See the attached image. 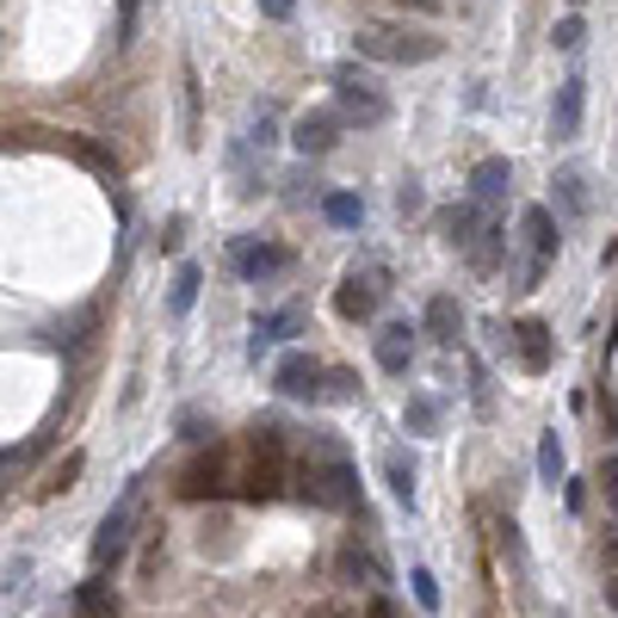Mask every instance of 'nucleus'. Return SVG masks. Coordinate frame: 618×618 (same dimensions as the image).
I'll list each match as a JSON object with an SVG mask.
<instances>
[{"instance_id":"obj_1","label":"nucleus","mask_w":618,"mask_h":618,"mask_svg":"<svg viewBox=\"0 0 618 618\" xmlns=\"http://www.w3.org/2000/svg\"><path fill=\"white\" fill-rule=\"evenodd\" d=\"M359 57L389 62V69H408V62H433V57H439V38H427V31H403V26H365L359 31Z\"/></svg>"},{"instance_id":"obj_2","label":"nucleus","mask_w":618,"mask_h":618,"mask_svg":"<svg viewBox=\"0 0 618 618\" xmlns=\"http://www.w3.org/2000/svg\"><path fill=\"white\" fill-rule=\"evenodd\" d=\"M303 502H316V507H359V470H353L341 452H328L322 464L303 470Z\"/></svg>"},{"instance_id":"obj_3","label":"nucleus","mask_w":618,"mask_h":618,"mask_svg":"<svg viewBox=\"0 0 618 618\" xmlns=\"http://www.w3.org/2000/svg\"><path fill=\"white\" fill-rule=\"evenodd\" d=\"M334 100H341V118H353L359 130H377L389 118V100L377 93L372 74H359V69H341V74H334Z\"/></svg>"},{"instance_id":"obj_4","label":"nucleus","mask_w":618,"mask_h":618,"mask_svg":"<svg viewBox=\"0 0 618 618\" xmlns=\"http://www.w3.org/2000/svg\"><path fill=\"white\" fill-rule=\"evenodd\" d=\"M130 538H136V483H130L124 502L100 519V533H93V569H112V563H124Z\"/></svg>"},{"instance_id":"obj_5","label":"nucleus","mask_w":618,"mask_h":618,"mask_svg":"<svg viewBox=\"0 0 618 618\" xmlns=\"http://www.w3.org/2000/svg\"><path fill=\"white\" fill-rule=\"evenodd\" d=\"M230 266L247 278V285H266V278H285L291 273V247L254 242V235H235V242H230Z\"/></svg>"},{"instance_id":"obj_6","label":"nucleus","mask_w":618,"mask_h":618,"mask_svg":"<svg viewBox=\"0 0 618 618\" xmlns=\"http://www.w3.org/2000/svg\"><path fill=\"white\" fill-rule=\"evenodd\" d=\"M519 230H526V242H533V266H526V285H538V278H545V266H550V254H557V216H550L545 204H526Z\"/></svg>"},{"instance_id":"obj_7","label":"nucleus","mask_w":618,"mask_h":618,"mask_svg":"<svg viewBox=\"0 0 618 618\" xmlns=\"http://www.w3.org/2000/svg\"><path fill=\"white\" fill-rule=\"evenodd\" d=\"M377 303H384V273H346V285L334 291V310H341L346 322L377 316Z\"/></svg>"},{"instance_id":"obj_8","label":"nucleus","mask_w":618,"mask_h":618,"mask_svg":"<svg viewBox=\"0 0 618 618\" xmlns=\"http://www.w3.org/2000/svg\"><path fill=\"white\" fill-rule=\"evenodd\" d=\"M278 396H297V403H316V389H322V365L310 359V353H285L273 372Z\"/></svg>"},{"instance_id":"obj_9","label":"nucleus","mask_w":618,"mask_h":618,"mask_svg":"<svg viewBox=\"0 0 618 618\" xmlns=\"http://www.w3.org/2000/svg\"><path fill=\"white\" fill-rule=\"evenodd\" d=\"M581 112H588V81H581V74H569V81L557 87V105H550V136H557V143H569V136L581 130Z\"/></svg>"},{"instance_id":"obj_10","label":"nucleus","mask_w":618,"mask_h":618,"mask_svg":"<svg viewBox=\"0 0 618 618\" xmlns=\"http://www.w3.org/2000/svg\"><path fill=\"white\" fill-rule=\"evenodd\" d=\"M483 230H489V223H483V204H476V199L446 204V211H439V235H446L452 247H464V254H470V247L483 242Z\"/></svg>"},{"instance_id":"obj_11","label":"nucleus","mask_w":618,"mask_h":618,"mask_svg":"<svg viewBox=\"0 0 618 618\" xmlns=\"http://www.w3.org/2000/svg\"><path fill=\"white\" fill-rule=\"evenodd\" d=\"M514 353H519V372L526 377H545L550 372V328L538 316H526L514 328Z\"/></svg>"},{"instance_id":"obj_12","label":"nucleus","mask_w":618,"mask_h":618,"mask_svg":"<svg viewBox=\"0 0 618 618\" xmlns=\"http://www.w3.org/2000/svg\"><path fill=\"white\" fill-rule=\"evenodd\" d=\"M291 143H297L303 155H328V149L341 143V112H303L297 130H291Z\"/></svg>"},{"instance_id":"obj_13","label":"nucleus","mask_w":618,"mask_h":618,"mask_svg":"<svg viewBox=\"0 0 618 618\" xmlns=\"http://www.w3.org/2000/svg\"><path fill=\"white\" fill-rule=\"evenodd\" d=\"M223 489H230V464H223V452L199 458L186 476H180V495H186V502H204V495H223Z\"/></svg>"},{"instance_id":"obj_14","label":"nucleus","mask_w":618,"mask_h":618,"mask_svg":"<svg viewBox=\"0 0 618 618\" xmlns=\"http://www.w3.org/2000/svg\"><path fill=\"white\" fill-rule=\"evenodd\" d=\"M278 483H285V458H254L242 470V483H235V495H242V502H273Z\"/></svg>"},{"instance_id":"obj_15","label":"nucleus","mask_w":618,"mask_h":618,"mask_svg":"<svg viewBox=\"0 0 618 618\" xmlns=\"http://www.w3.org/2000/svg\"><path fill=\"white\" fill-rule=\"evenodd\" d=\"M408 359H415V328H408V322H389V328L377 334V365H384L389 377H403Z\"/></svg>"},{"instance_id":"obj_16","label":"nucleus","mask_w":618,"mask_h":618,"mask_svg":"<svg viewBox=\"0 0 618 618\" xmlns=\"http://www.w3.org/2000/svg\"><path fill=\"white\" fill-rule=\"evenodd\" d=\"M507 186H514V168H507V155L476 161V173H470V192H476V204H495V199H507Z\"/></svg>"},{"instance_id":"obj_17","label":"nucleus","mask_w":618,"mask_h":618,"mask_svg":"<svg viewBox=\"0 0 618 618\" xmlns=\"http://www.w3.org/2000/svg\"><path fill=\"white\" fill-rule=\"evenodd\" d=\"M427 334L439 346H458V334H464V310H458V297H446V291H439V297L427 303Z\"/></svg>"},{"instance_id":"obj_18","label":"nucleus","mask_w":618,"mask_h":618,"mask_svg":"<svg viewBox=\"0 0 618 618\" xmlns=\"http://www.w3.org/2000/svg\"><path fill=\"white\" fill-rule=\"evenodd\" d=\"M297 328H303V310H297V303H285V310H273V316H260V322H254V359H260V353H266L273 341H291Z\"/></svg>"},{"instance_id":"obj_19","label":"nucleus","mask_w":618,"mask_h":618,"mask_svg":"<svg viewBox=\"0 0 618 618\" xmlns=\"http://www.w3.org/2000/svg\"><path fill=\"white\" fill-rule=\"evenodd\" d=\"M74 618H118L112 581H81V594H74Z\"/></svg>"},{"instance_id":"obj_20","label":"nucleus","mask_w":618,"mask_h":618,"mask_svg":"<svg viewBox=\"0 0 618 618\" xmlns=\"http://www.w3.org/2000/svg\"><path fill=\"white\" fill-rule=\"evenodd\" d=\"M557 199H563V211H569V216H588V173L563 168L557 173Z\"/></svg>"},{"instance_id":"obj_21","label":"nucleus","mask_w":618,"mask_h":618,"mask_svg":"<svg viewBox=\"0 0 618 618\" xmlns=\"http://www.w3.org/2000/svg\"><path fill=\"white\" fill-rule=\"evenodd\" d=\"M384 476H389V489H396V502L415 507V464L403 452H384Z\"/></svg>"},{"instance_id":"obj_22","label":"nucleus","mask_w":618,"mask_h":618,"mask_svg":"<svg viewBox=\"0 0 618 618\" xmlns=\"http://www.w3.org/2000/svg\"><path fill=\"white\" fill-rule=\"evenodd\" d=\"M322 211H328V223H334V230H359L365 204L353 199V192H328V199H322Z\"/></svg>"},{"instance_id":"obj_23","label":"nucleus","mask_w":618,"mask_h":618,"mask_svg":"<svg viewBox=\"0 0 618 618\" xmlns=\"http://www.w3.org/2000/svg\"><path fill=\"white\" fill-rule=\"evenodd\" d=\"M199 285H204V273H199V266H180V273H173V297H168V310H173V316H186L192 303H199Z\"/></svg>"},{"instance_id":"obj_24","label":"nucleus","mask_w":618,"mask_h":618,"mask_svg":"<svg viewBox=\"0 0 618 618\" xmlns=\"http://www.w3.org/2000/svg\"><path fill=\"white\" fill-rule=\"evenodd\" d=\"M353 396H359V377H353V372H322L316 403H353Z\"/></svg>"},{"instance_id":"obj_25","label":"nucleus","mask_w":618,"mask_h":618,"mask_svg":"<svg viewBox=\"0 0 618 618\" xmlns=\"http://www.w3.org/2000/svg\"><path fill=\"white\" fill-rule=\"evenodd\" d=\"M403 421H408V433H439V403L433 396H408Z\"/></svg>"},{"instance_id":"obj_26","label":"nucleus","mask_w":618,"mask_h":618,"mask_svg":"<svg viewBox=\"0 0 618 618\" xmlns=\"http://www.w3.org/2000/svg\"><path fill=\"white\" fill-rule=\"evenodd\" d=\"M341 569H346V576H365V581H389V576H384V563H377L372 550H359V545H346V550H341Z\"/></svg>"},{"instance_id":"obj_27","label":"nucleus","mask_w":618,"mask_h":618,"mask_svg":"<svg viewBox=\"0 0 618 618\" xmlns=\"http://www.w3.org/2000/svg\"><path fill=\"white\" fill-rule=\"evenodd\" d=\"M538 476H545V483H563V439L557 433L538 439Z\"/></svg>"},{"instance_id":"obj_28","label":"nucleus","mask_w":618,"mask_h":618,"mask_svg":"<svg viewBox=\"0 0 618 618\" xmlns=\"http://www.w3.org/2000/svg\"><path fill=\"white\" fill-rule=\"evenodd\" d=\"M502 242H507L502 230H483V242L470 247V266H476V273H495V260H502Z\"/></svg>"},{"instance_id":"obj_29","label":"nucleus","mask_w":618,"mask_h":618,"mask_svg":"<svg viewBox=\"0 0 618 618\" xmlns=\"http://www.w3.org/2000/svg\"><path fill=\"white\" fill-rule=\"evenodd\" d=\"M81 464H87L81 452H69V458H62L57 470H50V483H43L38 495H62V489H74V476H81Z\"/></svg>"},{"instance_id":"obj_30","label":"nucleus","mask_w":618,"mask_h":618,"mask_svg":"<svg viewBox=\"0 0 618 618\" xmlns=\"http://www.w3.org/2000/svg\"><path fill=\"white\" fill-rule=\"evenodd\" d=\"M550 43H557V50H569V57H576L581 43H588V26H581L576 13H569V19H557V31H550Z\"/></svg>"},{"instance_id":"obj_31","label":"nucleus","mask_w":618,"mask_h":618,"mask_svg":"<svg viewBox=\"0 0 618 618\" xmlns=\"http://www.w3.org/2000/svg\"><path fill=\"white\" fill-rule=\"evenodd\" d=\"M26 581H31V557H13L0 569V600H7V594H26Z\"/></svg>"},{"instance_id":"obj_32","label":"nucleus","mask_w":618,"mask_h":618,"mask_svg":"<svg viewBox=\"0 0 618 618\" xmlns=\"http://www.w3.org/2000/svg\"><path fill=\"white\" fill-rule=\"evenodd\" d=\"M495 538H502V557H514V569H526V545H519V526H514V519H502V526H495Z\"/></svg>"},{"instance_id":"obj_33","label":"nucleus","mask_w":618,"mask_h":618,"mask_svg":"<svg viewBox=\"0 0 618 618\" xmlns=\"http://www.w3.org/2000/svg\"><path fill=\"white\" fill-rule=\"evenodd\" d=\"M136 7L143 0H118V50H130V38H136Z\"/></svg>"},{"instance_id":"obj_34","label":"nucleus","mask_w":618,"mask_h":618,"mask_svg":"<svg viewBox=\"0 0 618 618\" xmlns=\"http://www.w3.org/2000/svg\"><path fill=\"white\" fill-rule=\"evenodd\" d=\"M408 581H415V600L427 606V612H439V581H433V569H415Z\"/></svg>"},{"instance_id":"obj_35","label":"nucleus","mask_w":618,"mask_h":618,"mask_svg":"<svg viewBox=\"0 0 618 618\" xmlns=\"http://www.w3.org/2000/svg\"><path fill=\"white\" fill-rule=\"evenodd\" d=\"M297 618H353V606L346 600H316V606H303Z\"/></svg>"},{"instance_id":"obj_36","label":"nucleus","mask_w":618,"mask_h":618,"mask_svg":"<svg viewBox=\"0 0 618 618\" xmlns=\"http://www.w3.org/2000/svg\"><path fill=\"white\" fill-rule=\"evenodd\" d=\"M291 7H297V0H260V13L266 19H291Z\"/></svg>"},{"instance_id":"obj_37","label":"nucleus","mask_w":618,"mask_h":618,"mask_svg":"<svg viewBox=\"0 0 618 618\" xmlns=\"http://www.w3.org/2000/svg\"><path fill=\"white\" fill-rule=\"evenodd\" d=\"M600 483H606V502L618 507V458H612V464H606V470H600Z\"/></svg>"},{"instance_id":"obj_38","label":"nucleus","mask_w":618,"mask_h":618,"mask_svg":"<svg viewBox=\"0 0 618 618\" xmlns=\"http://www.w3.org/2000/svg\"><path fill=\"white\" fill-rule=\"evenodd\" d=\"M365 618H396V606H389V600H384V594H377V600H372V606H365Z\"/></svg>"},{"instance_id":"obj_39","label":"nucleus","mask_w":618,"mask_h":618,"mask_svg":"<svg viewBox=\"0 0 618 618\" xmlns=\"http://www.w3.org/2000/svg\"><path fill=\"white\" fill-rule=\"evenodd\" d=\"M600 563H606V569L618 576V538H606V545H600Z\"/></svg>"},{"instance_id":"obj_40","label":"nucleus","mask_w":618,"mask_h":618,"mask_svg":"<svg viewBox=\"0 0 618 618\" xmlns=\"http://www.w3.org/2000/svg\"><path fill=\"white\" fill-rule=\"evenodd\" d=\"M396 7H415V13H439V0H396Z\"/></svg>"},{"instance_id":"obj_41","label":"nucleus","mask_w":618,"mask_h":618,"mask_svg":"<svg viewBox=\"0 0 618 618\" xmlns=\"http://www.w3.org/2000/svg\"><path fill=\"white\" fill-rule=\"evenodd\" d=\"M606 606L618 612V576H606Z\"/></svg>"},{"instance_id":"obj_42","label":"nucleus","mask_w":618,"mask_h":618,"mask_svg":"<svg viewBox=\"0 0 618 618\" xmlns=\"http://www.w3.org/2000/svg\"><path fill=\"white\" fill-rule=\"evenodd\" d=\"M569 7H588V0H569Z\"/></svg>"}]
</instances>
